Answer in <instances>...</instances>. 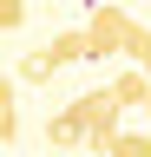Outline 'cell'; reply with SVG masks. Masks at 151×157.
I'll use <instances>...</instances> for the list:
<instances>
[{
    "mask_svg": "<svg viewBox=\"0 0 151 157\" xmlns=\"http://www.w3.org/2000/svg\"><path fill=\"white\" fill-rule=\"evenodd\" d=\"M85 131H92V124H85V111H79V105H66V111H53V118H46V144H53V151H66V157H72V151H85Z\"/></svg>",
    "mask_w": 151,
    "mask_h": 157,
    "instance_id": "obj_2",
    "label": "cell"
},
{
    "mask_svg": "<svg viewBox=\"0 0 151 157\" xmlns=\"http://www.w3.org/2000/svg\"><path fill=\"white\" fill-rule=\"evenodd\" d=\"M151 59V26L138 20V26H131V39H125V66H145Z\"/></svg>",
    "mask_w": 151,
    "mask_h": 157,
    "instance_id": "obj_7",
    "label": "cell"
},
{
    "mask_svg": "<svg viewBox=\"0 0 151 157\" xmlns=\"http://www.w3.org/2000/svg\"><path fill=\"white\" fill-rule=\"evenodd\" d=\"M145 118H151V105H145Z\"/></svg>",
    "mask_w": 151,
    "mask_h": 157,
    "instance_id": "obj_12",
    "label": "cell"
},
{
    "mask_svg": "<svg viewBox=\"0 0 151 157\" xmlns=\"http://www.w3.org/2000/svg\"><path fill=\"white\" fill-rule=\"evenodd\" d=\"M131 26H138V20H131L118 0H105V7H92L85 13V39H92V59H118L125 52V39H131Z\"/></svg>",
    "mask_w": 151,
    "mask_h": 157,
    "instance_id": "obj_1",
    "label": "cell"
},
{
    "mask_svg": "<svg viewBox=\"0 0 151 157\" xmlns=\"http://www.w3.org/2000/svg\"><path fill=\"white\" fill-rule=\"evenodd\" d=\"M13 137H20V92H13V78H0V144L13 151Z\"/></svg>",
    "mask_w": 151,
    "mask_h": 157,
    "instance_id": "obj_5",
    "label": "cell"
},
{
    "mask_svg": "<svg viewBox=\"0 0 151 157\" xmlns=\"http://www.w3.org/2000/svg\"><path fill=\"white\" fill-rule=\"evenodd\" d=\"M40 52L53 59V72H59V66H79V59H92V39H85V26H59Z\"/></svg>",
    "mask_w": 151,
    "mask_h": 157,
    "instance_id": "obj_3",
    "label": "cell"
},
{
    "mask_svg": "<svg viewBox=\"0 0 151 157\" xmlns=\"http://www.w3.org/2000/svg\"><path fill=\"white\" fill-rule=\"evenodd\" d=\"M118 157H151V131H125L118 137Z\"/></svg>",
    "mask_w": 151,
    "mask_h": 157,
    "instance_id": "obj_9",
    "label": "cell"
},
{
    "mask_svg": "<svg viewBox=\"0 0 151 157\" xmlns=\"http://www.w3.org/2000/svg\"><path fill=\"white\" fill-rule=\"evenodd\" d=\"M13 78H20V85H40V78H53V59H46V52H26Z\"/></svg>",
    "mask_w": 151,
    "mask_h": 157,
    "instance_id": "obj_6",
    "label": "cell"
},
{
    "mask_svg": "<svg viewBox=\"0 0 151 157\" xmlns=\"http://www.w3.org/2000/svg\"><path fill=\"white\" fill-rule=\"evenodd\" d=\"M85 7H105V0H85Z\"/></svg>",
    "mask_w": 151,
    "mask_h": 157,
    "instance_id": "obj_10",
    "label": "cell"
},
{
    "mask_svg": "<svg viewBox=\"0 0 151 157\" xmlns=\"http://www.w3.org/2000/svg\"><path fill=\"white\" fill-rule=\"evenodd\" d=\"M26 26V0H0V33H20Z\"/></svg>",
    "mask_w": 151,
    "mask_h": 157,
    "instance_id": "obj_8",
    "label": "cell"
},
{
    "mask_svg": "<svg viewBox=\"0 0 151 157\" xmlns=\"http://www.w3.org/2000/svg\"><path fill=\"white\" fill-rule=\"evenodd\" d=\"M145 72H151V59H145Z\"/></svg>",
    "mask_w": 151,
    "mask_h": 157,
    "instance_id": "obj_11",
    "label": "cell"
},
{
    "mask_svg": "<svg viewBox=\"0 0 151 157\" xmlns=\"http://www.w3.org/2000/svg\"><path fill=\"white\" fill-rule=\"evenodd\" d=\"M112 98H118V111L125 105H151V72L145 66H125L118 78H112Z\"/></svg>",
    "mask_w": 151,
    "mask_h": 157,
    "instance_id": "obj_4",
    "label": "cell"
}]
</instances>
